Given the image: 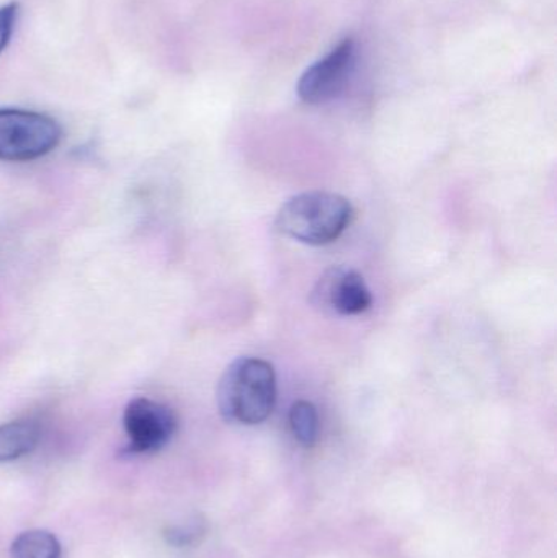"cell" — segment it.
<instances>
[{
	"label": "cell",
	"mask_w": 557,
	"mask_h": 558,
	"mask_svg": "<svg viewBox=\"0 0 557 558\" xmlns=\"http://www.w3.org/2000/svg\"><path fill=\"white\" fill-rule=\"evenodd\" d=\"M355 62V41L346 38L326 58L314 62L298 82V97L304 104L319 105L329 101L342 90L350 69Z\"/></svg>",
	"instance_id": "cell-5"
},
{
	"label": "cell",
	"mask_w": 557,
	"mask_h": 558,
	"mask_svg": "<svg viewBox=\"0 0 557 558\" xmlns=\"http://www.w3.org/2000/svg\"><path fill=\"white\" fill-rule=\"evenodd\" d=\"M352 216V205L343 196L307 192L281 206L275 226L281 234L301 244L327 245L343 234Z\"/></svg>",
	"instance_id": "cell-2"
},
{
	"label": "cell",
	"mask_w": 557,
	"mask_h": 558,
	"mask_svg": "<svg viewBox=\"0 0 557 558\" xmlns=\"http://www.w3.org/2000/svg\"><path fill=\"white\" fill-rule=\"evenodd\" d=\"M123 426L130 441L128 451L133 454H147L159 451L173 438L179 420L166 403L137 397L124 409Z\"/></svg>",
	"instance_id": "cell-4"
},
{
	"label": "cell",
	"mask_w": 557,
	"mask_h": 558,
	"mask_svg": "<svg viewBox=\"0 0 557 558\" xmlns=\"http://www.w3.org/2000/svg\"><path fill=\"white\" fill-rule=\"evenodd\" d=\"M62 140L55 118L20 108H0V160L28 162L52 153Z\"/></svg>",
	"instance_id": "cell-3"
},
{
	"label": "cell",
	"mask_w": 557,
	"mask_h": 558,
	"mask_svg": "<svg viewBox=\"0 0 557 558\" xmlns=\"http://www.w3.org/2000/svg\"><path fill=\"white\" fill-rule=\"evenodd\" d=\"M290 426L300 445L313 448L319 439L320 429L316 407L306 400L294 403L290 410Z\"/></svg>",
	"instance_id": "cell-9"
},
{
	"label": "cell",
	"mask_w": 557,
	"mask_h": 558,
	"mask_svg": "<svg viewBox=\"0 0 557 558\" xmlns=\"http://www.w3.org/2000/svg\"><path fill=\"white\" fill-rule=\"evenodd\" d=\"M203 534H205V524L198 520L180 524V526H169L164 531V537H166L167 543L175 547L192 546L196 541H199Z\"/></svg>",
	"instance_id": "cell-10"
},
{
	"label": "cell",
	"mask_w": 557,
	"mask_h": 558,
	"mask_svg": "<svg viewBox=\"0 0 557 558\" xmlns=\"http://www.w3.org/2000/svg\"><path fill=\"white\" fill-rule=\"evenodd\" d=\"M16 16H19V3L10 2L0 5V52L7 48L15 29Z\"/></svg>",
	"instance_id": "cell-11"
},
{
	"label": "cell",
	"mask_w": 557,
	"mask_h": 558,
	"mask_svg": "<svg viewBox=\"0 0 557 558\" xmlns=\"http://www.w3.org/2000/svg\"><path fill=\"white\" fill-rule=\"evenodd\" d=\"M314 302L336 314L356 315L372 307L373 295L359 271L334 267L317 282Z\"/></svg>",
	"instance_id": "cell-6"
},
{
	"label": "cell",
	"mask_w": 557,
	"mask_h": 558,
	"mask_svg": "<svg viewBox=\"0 0 557 558\" xmlns=\"http://www.w3.org/2000/svg\"><path fill=\"white\" fill-rule=\"evenodd\" d=\"M58 537L45 530L25 531L10 546V558H61Z\"/></svg>",
	"instance_id": "cell-8"
},
{
	"label": "cell",
	"mask_w": 557,
	"mask_h": 558,
	"mask_svg": "<svg viewBox=\"0 0 557 558\" xmlns=\"http://www.w3.org/2000/svg\"><path fill=\"white\" fill-rule=\"evenodd\" d=\"M39 426L32 420L0 425V462H12L29 454L38 446Z\"/></svg>",
	"instance_id": "cell-7"
},
{
	"label": "cell",
	"mask_w": 557,
	"mask_h": 558,
	"mask_svg": "<svg viewBox=\"0 0 557 558\" xmlns=\"http://www.w3.org/2000/svg\"><path fill=\"white\" fill-rule=\"evenodd\" d=\"M216 400L226 422L239 425L265 422L277 403L274 366L261 357H239L222 373Z\"/></svg>",
	"instance_id": "cell-1"
}]
</instances>
